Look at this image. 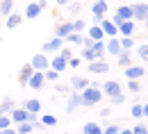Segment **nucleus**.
<instances>
[{
	"label": "nucleus",
	"instance_id": "obj_1",
	"mask_svg": "<svg viewBox=\"0 0 148 134\" xmlns=\"http://www.w3.org/2000/svg\"><path fill=\"white\" fill-rule=\"evenodd\" d=\"M80 98H82V105L84 107H93L103 100V91H100V84H87L82 91H80Z\"/></svg>",
	"mask_w": 148,
	"mask_h": 134
},
{
	"label": "nucleus",
	"instance_id": "obj_2",
	"mask_svg": "<svg viewBox=\"0 0 148 134\" xmlns=\"http://www.w3.org/2000/svg\"><path fill=\"white\" fill-rule=\"evenodd\" d=\"M105 14H107V0H96L91 7V20L93 25H98L100 20L105 18Z\"/></svg>",
	"mask_w": 148,
	"mask_h": 134
},
{
	"label": "nucleus",
	"instance_id": "obj_3",
	"mask_svg": "<svg viewBox=\"0 0 148 134\" xmlns=\"http://www.w3.org/2000/svg\"><path fill=\"white\" fill-rule=\"evenodd\" d=\"M30 64H32L34 71H46V68H50V57H48L46 52H37Z\"/></svg>",
	"mask_w": 148,
	"mask_h": 134
},
{
	"label": "nucleus",
	"instance_id": "obj_4",
	"mask_svg": "<svg viewBox=\"0 0 148 134\" xmlns=\"http://www.w3.org/2000/svg\"><path fill=\"white\" fill-rule=\"evenodd\" d=\"M130 9H132V20H134V23H141V20L148 16V5H146V2L130 5Z\"/></svg>",
	"mask_w": 148,
	"mask_h": 134
},
{
	"label": "nucleus",
	"instance_id": "obj_5",
	"mask_svg": "<svg viewBox=\"0 0 148 134\" xmlns=\"http://www.w3.org/2000/svg\"><path fill=\"white\" fill-rule=\"evenodd\" d=\"M87 68H89V73H93V75H103V73L110 71V64L105 59H93V61H89Z\"/></svg>",
	"mask_w": 148,
	"mask_h": 134
},
{
	"label": "nucleus",
	"instance_id": "obj_6",
	"mask_svg": "<svg viewBox=\"0 0 148 134\" xmlns=\"http://www.w3.org/2000/svg\"><path fill=\"white\" fill-rule=\"evenodd\" d=\"M103 96H107V98H112V96H116V93H121L123 91V86H121V82H116V80H110V82H105L103 84Z\"/></svg>",
	"mask_w": 148,
	"mask_h": 134
},
{
	"label": "nucleus",
	"instance_id": "obj_7",
	"mask_svg": "<svg viewBox=\"0 0 148 134\" xmlns=\"http://www.w3.org/2000/svg\"><path fill=\"white\" fill-rule=\"evenodd\" d=\"M43 84H46V77H43V71H34V73L30 75V80H27V86H30V89H34V91L43 89Z\"/></svg>",
	"mask_w": 148,
	"mask_h": 134
},
{
	"label": "nucleus",
	"instance_id": "obj_8",
	"mask_svg": "<svg viewBox=\"0 0 148 134\" xmlns=\"http://www.w3.org/2000/svg\"><path fill=\"white\" fill-rule=\"evenodd\" d=\"M123 75H125V80H141V77L146 75V68H144V66H132V64H130L128 68L123 71Z\"/></svg>",
	"mask_w": 148,
	"mask_h": 134
},
{
	"label": "nucleus",
	"instance_id": "obj_9",
	"mask_svg": "<svg viewBox=\"0 0 148 134\" xmlns=\"http://www.w3.org/2000/svg\"><path fill=\"white\" fill-rule=\"evenodd\" d=\"M62 46H64V39H59V37H53L50 41H46V43L41 46V52H46V55H48V52H57V50H59Z\"/></svg>",
	"mask_w": 148,
	"mask_h": 134
},
{
	"label": "nucleus",
	"instance_id": "obj_10",
	"mask_svg": "<svg viewBox=\"0 0 148 134\" xmlns=\"http://www.w3.org/2000/svg\"><path fill=\"white\" fill-rule=\"evenodd\" d=\"M82 105V98H80V91H71L69 93V102H66V114H73L75 109Z\"/></svg>",
	"mask_w": 148,
	"mask_h": 134
},
{
	"label": "nucleus",
	"instance_id": "obj_11",
	"mask_svg": "<svg viewBox=\"0 0 148 134\" xmlns=\"http://www.w3.org/2000/svg\"><path fill=\"white\" fill-rule=\"evenodd\" d=\"M50 68H53V71H57V73H64V71L69 68V59H64L62 55L50 57Z\"/></svg>",
	"mask_w": 148,
	"mask_h": 134
},
{
	"label": "nucleus",
	"instance_id": "obj_12",
	"mask_svg": "<svg viewBox=\"0 0 148 134\" xmlns=\"http://www.w3.org/2000/svg\"><path fill=\"white\" fill-rule=\"evenodd\" d=\"M71 32H73V20H64V23H59L55 27V37H59V39H66Z\"/></svg>",
	"mask_w": 148,
	"mask_h": 134
},
{
	"label": "nucleus",
	"instance_id": "obj_13",
	"mask_svg": "<svg viewBox=\"0 0 148 134\" xmlns=\"http://www.w3.org/2000/svg\"><path fill=\"white\" fill-rule=\"evenodd\" d=\"M27 116H30V112H27L25 107H14V109L9 112V118H12L14 123H25Z\"/></svg>",
	"mask_w": 148,
	"mask_h": 134
},
{
	"label": "nucleus",
	"instance_id": "obj_14",
	"mask_svg": "<svg viewBox=\"0 0 148 134\" xmlns=\"http://www.w3.org/2000/svg\"><path fill=\"white\" fill-rule=\"evenodd\" d=\"M32 73H34V68H32V64H30V61L21 66V73H18V84H21V86H27V80H30Z\"/></svg>",
	"mask_w": 148,
	"mask_h": 134
},
{
	"label": "nucleus",
	"instance_id": "obj_15",
	"mask_svg": "<svg viewBox=\"0 0 148 134\" xmlns=\"http://www.w3.org/2000/svg\"><path fill=\"white\" fill-rule=\"evenodd\" d=\"M98 25H100V30L105 32V37H119V27H116V25H114L112 20L103 18L100 23H98Z\"/></svg>",
	"mask_w": 148,
	"mask_h": 134
},
{
	"label": "nucleus",
	"instance_id": "obj_16",
	"mask_svg": "<svg viewBox=\"0 0 148 134\" xmlns=\"http://www.w3.org/2000/svg\"><path fill=\"white\" fill-rule=\"evenodd\" d=\"M41 12H43V9L39 7V2H30V5L25 7V12H23V18H30V20H34V18L39 16V14H41Z\"/></svg>",
	"mask_w": 148,
	"mask_h": 134
},
{
	"label": "nucleus",
	"instance_id": "obj_17",
	"mask_svg": "<svg viewBox=\"0 0 148 134\" xmlns=\"http://www.w3.org/2000/svg\"><path fill=\"white\" fill-rule=\"evenodd\" d=\"M105 52H110L114 57L121 52V41H119V37H110V41L105 43Z\"/></svg>",
	"mask_w": 148,
	"mask_h": 134
},
{
	"label": "nucleus",
	"instance_id": "obj_18",
	"mask_svg": "<svg viewBox=\"0 0 148 134\" xmlns=\"http://www.w3.org/2000/svg\"><path fill=\"white\" fill-rule=\"evenodd\" d=\"M134 20H123L121 25H119V34H123V37H132L134 34Z\"/></svg>",
	"mask_w": 148,
	"mask_h": 134
},
{
	"label": "nucleus",
	"instance_id": "obj_19",
	"mask_svg": "<svg viewBox=\"0 0 148 134\" xmlns=\"http://www.w3.org/2000/svg\"><path fill=\"white\" fill-rule=\"evenodd\" d=\"M91 50H93V55H96V59H105V39H100V41H93Z\"/></svg>",
	"mask_w": 148,
	"mask_h": 134
},
{
	"label": "nucleus",
	"instance_id": "obj_20",
	"mask_svg": "<svg viewBox=\"0 0 148 134\" xmlns=\"http://www.w3.org/2000/svg\"><path fill=\"white\" fill-rule=\"evenodd\" d=\"M87 84H89V82H87V77H80V75H73V77H71V89H73V91H82Z\"/></svg>",
	"mask_w": 148,
	"mask_h": 134
},
{
	"label": "nucleus",
	"instance_id": "obj_21",
	"mask_svg": "<svg viewBox=\"0 0 148 134\" xmlns=\"http://www.w3.org/2000/svg\"><path fill=\"white\" fill-rule=\"evenodd\" d=\"M21 23H23V14H16V12H12V14L7 16V27H9V30L18 27Z\"/></svg>",
	"mask_w": 148,
	"mask_h": 134
},
{
	"label": "nucleus",
	"instance_id": "obj_22",
	"mask_svg": "<svg viewBox=\"0 0 148 134\" xmlns=\"http://www.w3.org/2000/svg\"><path fill=\"white\" fill-rule=\"evenodd\" d=\"M23 107H25L27 112H32V114H39V109H41V100L30 98V100H25V102H23Z\"/></svg>",
	"mask_w": 148,
	"mask_h": 134
},
{
	"label": "nucleus",
	"instance_id": "obj_23",
	"mask_svg": "<svg viewBox=\"0 0 148 134\" xmlns=\"http://www.w3.org/2000/svg\"><path fill=\"white\" fill-rule=\"evenodd\" d=\"M12 9H14V0H0V16H9L12 14Z\"/></svg>",
	"mask_w": 148,
	"mask_h": 134
},
{
	"label": "nucleus",
	"instance_id": "obj_24",
	"mask_svg": "<svg viewBox=\"0 0 148 134\" xmlns=\"http://www.w3.org/2000/svg\"><path fill=\"white\" fill-rule=\"evenodd\" d=\"M82 134H103V127H100L98 123H84Z\"/></svg>",
	"mask_w": 148,
	"mask_h": 134
},
{
	"label": "nucleus",
	"instance_id": "obj_25",
	"mask_svg": "<svg viewBox=\"0 0 148 134\" xmlns=\"http://www.w3.org/2000/svg\"><path fill=\"white\" fill-rule=\"evenodd\" d=\"M87 34H89V37H91L93 41H100V39H105V32H103V30H100V25H91V27H89V32H87Z\"/></svg>",
	"mask_w": 148,
	"mask_h": 134
},
{
	"label": "nucleus",
	"instance_id": "obj_26",
	"mask_svg": "<svg viewBox=\"0 0 148 134\" xmlns=\"http://www.w3.org/2000/svg\"><path fill=\"white\" fill-rule=\"evenodd\" d=\"M116 14H119L123 20H132V9H130V5H121V7L116 9Z\"/></svg>",
	"mask_w": 148,
	"mask_h": 134
},
{
	"label": "nucleus",
	"instance_id": "obj_27",
	"mask_svg": "<svg viewBox=\"0 0 148 134\" xmlns=\"http://www.w3.org/2000/svg\"><path fill=\"white\" fill-rule=\"evenodd\" d=\"M116 59H119V66H121V68H128L130 64H132V61H130V55H128V50H121V52L116 55Z\"/></svg>",
	"mask_w": 148,
	"mask_h": 134
},
{
	"label": "nucleus",
	"instance_id": "obj_28",
	"mask_svg": "<svg viewBox=\"0 0 148 134\" xmlns=\"http://www.w3.org/2000/svg\"><path fill=\"white\" fill-rule=\"evenodd\" d=\"M39 120H41V125H46V127H53V125H57V116H53V114L39 116Z\"/></svg>",
	"mask_w": 148,
	"mask_h": 134
},
{
	"label": "nucleus",
	"instance_id": "obj_29",
	"mask_svg": "<svg viewBox=\"0 0 148 134\" xmlns=\"http://www.w3.org/2000/svg\"><path fill=\"white\" fill-rule=\"evenodd\" d=\"M14 109V100L12 98H5L2 102H0V114H9Z\"/></svg>",
	"mask_w": 148,
	"mask_h": 134
},
{
	"label": "nucleus",
	"instance_id": "obj_30",
	"mask_svg": "<svg viewBox=\"0 0 148 134\" xmlns=\"http://www.w3.org/2000/svg\"><path fill=\"white\" fill-rule=\"evenodd\" d=\"M119 41H121V50H132V48H134V41H132V37H121Z\"/></svg>",
	"mask_w": 148,
	"mask_h": 134
},
{
	"label": "nucleus",
	"instance_id": "obj_31",
	"mask_svg": "<svg viewBox=\"0 0 148 134\" xmlns=\"http://www.w3.org/2000/svg\"><path fill=\"white\" fill-rule=\"evenodd\" d=\"M32 130H34V127H32V123H27V120H25V123H18V127H16V134H30Z\"/></svg>",
	"mask_w": 148,
	"mask_h": 134
},
{
	"label": "nucleus",
	"instance_id": "obj_32",
	"mask_svg": "<svg viewBox=\"0 0 148 134\" xmlns=\"http://www.w3.org/2000/svg\"><path fill=\"white\" fill-rule=\"evenodd\" d=\"M43 77H46V82H57V80H59V73L53 71V68H46V71H43Z\"/></svg>",
	"mask_w": 148,
	"mask_h": 134
},
{
	"label": "nucleus",
	"instance_id": "obj_33",
	"mask_svg": "<svg viewBox=\"0 0 148 134\" xmlns=\"http://www.w3.org/2000/svg\"><path fill=\"white\" fill-rule=\"evenodd\" d=\"M125 86H128L130 93H139V91H141V84H139V80H128V84H125Z\"/></svg>",
	"mask_w": 148,
	"mask_h": 134
},
{
	"label": "nucleus",
	"instance_id": "obj_34",
	"mask_svg": "<svg viewBox=\"0 0 148 134\" xmlns=\"http://www.w3.org/2000/svg\"><path fill=\"white\" fill-rule=\"evenodd\" d=\"M130 116H132V118H137V120H141V118H144V112H141V105H139V102H137V105H132Z\"/></svg>",
	"mask_w": 148,
	"mask_h": 134
},
{
	"label": "nucleus",
	"instance_id": "obj_35",
	"mask_svg": "<svg viewBox=\"0 0 148 134\" xmlns=\"http://www.w3.org/2000/svg\"><path fill=\"white\" fill-rule=\"evenodd\" d=\"M64 41H69V43H75V46H80V43H82V34H80V32H71V34L64 39Z\"/></svg>",
	"mask_w": 148,
	"mask_h": 134
},
{
	"label": "nucleus",
	"instance_id": "obj_36",
	"mask_svg": "<svg viewBox=\"0 0 148 134\" xmlns=\"http://www.w3.org/2000/svg\"><path fill=\"white\" fill-rule=\"evenodd\" d=\"M137 52H139V57L144 59V61H148V43H141V46L137 48Z\"/></svg>",
	"mask_w": 148,
	"mask_h": 134
},
{
	"label": "nucleus",
	"instance_id": "obj_37",
	"mask_svg": "<svg viewBox=\"0 0 148 134\" xmlns=\"http://www.w3.org/2000/svg\"><path fill=\"white\" fill-rule=\"evenodd\" d=\"M5 127H12V118L7 114H0V130H5Z\"/></svg>",
	"mask_w": 148,
	"mask_h": 134
},
{
	"label": "nucleus",
	"instance_id": "obj_38",
	"mask_svg": "<svg viewBox=\"0 0 148 134\" xmlns=\"http://www.w3.org/2000/svg\"><path fill=\"white\" fill-rule=\"evenodd\" d=\"M132 134H148V127L144 123H137V125L132 127Z\"/></svg>",
	"mask_w": 148,
	"mask_h": 134
},
{
	"label": "nucleus",
	"instance_id": "obj_39",
	"mask_svg": "<svg viewBox=\"0 0 148 134\" xmlns=\"http://www.w3.org/2000/svg\"><path fill=\"white\" fill-rule=\"evenodd\" d=\"M119 130H121V125H116V123H112V125H107V127L103 130V134H119Z\"/></svg>",
	"mask_w": 148,
	"mask_h": 134
},
{
	"label": "nucleus",
	"instance_id": "obj_40",
	"mask_svg": "<svg viewBox=\"0 0 148 134\" xmlns=\"http://www.w3.org/2000/svg\"><path fill=\"white\" fill-rule=\"evenodd\" d=\"M82 59H87V61H93V59H96L91 48H84V50H82Z\"/></svg>",
	"mask_w": 148,
	"mask_h": 134
},
{
	"label": "nucleus",
	"instance_id": "obj_41",
	"mask_svg": "<svg viewBox=\"0 0 148 134\" xmlns=\"http://www.w3.org/2000/svg\"><path fill=\"white\" fill-rule=\"evenodd\" d=\"M84 27H87V23H84V20H73V32H82V30H84Z\"/></svg>",
	"mask_w": 148,
	"mask_h": 134
},
{
	"label": "nucleus",
	"instance_id": "obj_42",
	"mask_svg": "<svg viewBox=\"0 0 148 134\" xmlns=\"http://www.w3.org/2000/svg\"><path fill=\"white\" fill-rule=\"evenodd\" d=\"M110 100H112V102H114V105H121V102H125V93L121 91V93H116V96H112Z\"/></svg>",
	"mask_w": 148,
	"mask_h": 134
},
{
	"label": "nucleus",
	"instance_id": "obj_43",
	"mask_svg": "<svg viewBox=\"0 0 148 134\" xmlns=\"http://www.w3.org/2000/svg\"><path fill=\"white\" fill-rule=\"evenodd\" d=\"M57 55H62V57H64V59H71V57H73V52H71L69 48H64V46H62V48L57 50Z\"/></svg>",
	"mask_w": 148,
	"mask_h": 134
},
{
	"label": "nucleus",
	"instance_id": "obj_44",
	"mask_svg": "<svg viewBox=\"0 0 148 134\" xmlns=\"http://www.w3.org/2000/svg\"><path fill=\"white\" fill-rule=\"evenodd\" d=\"M66 7H69V14H77L80 12V2H69Z\"/></svg>",
	"mask_w": 148,
	"mask_h": 134
},
{
	"label": "nucleus",
	"instance_id": "obj_45",
	"mask_svg": "<svg viewBox=\"0 0 148 134\" xmlns=\"http://www.w3.org/2000/svg\"><path fill=\"white\" fill-rule=\"evenodd\" d=\"M82 46H84V48H91V46H93V39L89 37V34H87V37H82Z\"/></svg>",
	"mask_w": 148,
	"mask_h": 134
},
{
	"label": "nucleus",
	"instance_id": "obj_46",
	"mask_svg": "<svg viewBox=\"0 0 148 134\" xmlns=\"http://www.w3.org/2000/svg\"><path fill=\"white\" fill-rule=\"evenodd\" d=\"M0 134H16L14 127H5V130H0Z\"/></svg>",
	"mask_w": 148,
	"mask_h": 134
},
{
	"label": "nucleus",
	"instance_id": "obj_47",
	"mask_svg": "<svg viewBox=\"0 0 148 134\" xmlns=\"http://www.w3.org/2000/svg\"><path fill=\"white\" fill-rule=\"evenodd\" d=\"M77 64H80V59H77V57H71V59H69V66H73V68H75Z\"/></svg>",
	"mask_w": 148,
	"mask_h": 134
},
{
	"label": "nucleus",
	"instance_id": "obj_48",
	"mask_svg": "<svg viewBox=\"0 0 148 134\" xmlns=\"http://www.w3.org/2000/svg\"><path fill=\"white\" fill-rule=\"evenodd\" d=\"M119 134H132V130H130V127H121V130H119Z\"/></svg>",
	"mask_w": 148,
	"mask_h": 134
},
{
	"label": "nucleus",
	"instance_id": "obj_49",
	"mask_svg": "<svg viewBox=\"0 0 148 134\" xmlns=\"http://www.w3.org/2000/svg\"><path fill=\"white\" fill-rule=\"evenodd\" d=\"M57 5H59V7H66V5H69V2H71V0H55Z\"/></svg>",
	"mask_w": 148,
	"mask_h": 134
},
{
	"label": "nucleus",
	"instance_id": "obj_50",
	"mask_svg": "<svg viewBox=\"0 0 148 134\" xmlns=\"http://www.w3.org/2000/svg\"><path fill=\"white\" fill-rule=\"evenodd\" d=\"M100 116H103V118H107V116H110V109H107V107H105V109H100Z\"/></svg>",
	"mask_w": 148,
	"mask_h": 134
},
{
	"label": "nucleus",
	"instance_id": "obj_51",
	"mask_svg": "<svg viewBox=\"0 0 148 134\" xmlns=\"http://www.w3.org/2000/svg\"><path fill=\"white\" fill-rule=\"evenodd\" d=\"M141 112H144V116H148V102H146V105H141Z\"/></svg>",
	"mask_w": 148,
	"mask_h": 134
},
{
	"label": "nucleus",
	"instance_id": "obj_52",
	"mask_svg": "<svg viewBox=\"0 0 148 134\" xmlns=\"http://www.w3.org/2000/svg\"><path fill=\"white\" fill-rule=\"evenodd\" d=\"M37 2H39V7H41V9H46V5H48L46 0H37Z\"/></svg>",
	"mask_w": 148,
	"mask_h": 134
},
{
	"label": "nucleus",
	"instance_id": "obj_53",
	"mask_svg": "<svg viewBox=\"0 0 148 134\" xmlns=\"http://www.w3.org/2000/svg\"><path fill=\"white\" fill-rule=\"evenodd\" d=\"M144 23H146V25H148V16H146V18H144Z\"/></svg>",
	"mask_w": 148,
	"mask_h": 134
},
{
	"label": "nucleus",
	"instance_id": "obj_54",
	"mask_svg": "<svg viewBox=\"0 0 148 134\" xmlns=\"http://www.w3.org/2000/svg\"><path fill=\"white\" fill-rule=\"evenodd\" d=\"M30 134H34V132H30Z\"/></svg>",
	"mask_w": 148,
	"mask_h": 134
},
{
	"label": "nucleus",
	"instance_id": "obj_55",
	"mask_svg": "<svg viewBox=\"0 0 148 134\" xmlns=\"http://www.w3.org/2000/svg\"><path fill=\"white\" fill-rule=\"evenodd\" d=\"M66 134H69V132H66Z\"/></svg>",
	"mask_w": 148,
	"mask_h": 134
},
{
	"label": "nucleus",
	"instance_id": "obj_56",
	"mask_svg": "<svg viewBox=\"0 0 148 134\" xmlns=\"http://www.w3.org/2000/svg\"><path fill=\"white\" fill-rule=\"evenodd\" d=\"M48 134H50V132H48Z\"/></svg>",
	"mask_w": 148,
	"mask_h": 134
}]
</instances>
